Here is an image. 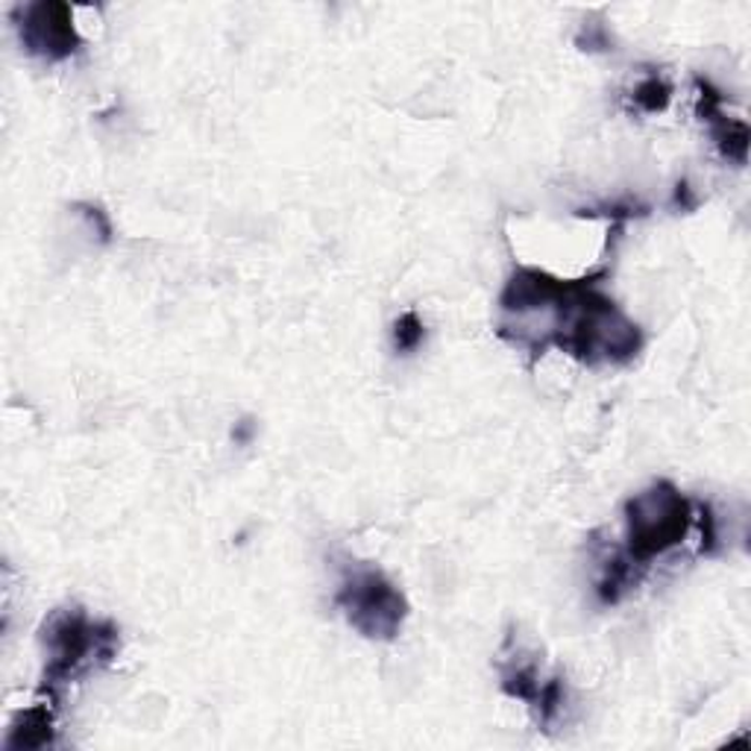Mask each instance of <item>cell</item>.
<instances>
[{
  "label": "cell",
  "mask_w": 751,
  "mask_h": 751,
  "mask_svg": "<svg viewBox=\"0 0 751 751\" xmlns=\"http://www.w3.org/2000/svg\"><path fill=\"white\" fill-rule=\"evenodd\" d=\"M41 640L48 646L41 692H48L50 699L79 673L98 663H110L118 652V632L110 623H91L82 608H62L50 613L41 628Z\"/></svg>",
  "instance_id": "obj_1"
},
{
  "label": "cell",
  "mask_w": 751,
  "mask_h": 751,
  "mask_svg": "<svg viewBox=\"0 0 751 751\" xmlns=\"http://www.w3.org/2000/svg\"><path fill=\"white\" fill-rule=\"evenodd\" d=\"M692 505L673 482H654L625 502V558L649 567L652 558L684 544L690 532Z\"/></svg>",
  "instance_id": "obj_2"
},
{
  "label": "cell",
  "mask_w": 751,
  "mask_h": 751,
  "mask_svg": "<svg viewBox=\"0 0 751 751\" xmlns=\"http://www.w3.org/2000/svg\"><path fill=\"white\" fill-rule=\"evenodd\" d=\"M335 604L367 640H394L408 616L406 596L385 573L373 567H353L341 578Z\"/></svg>",
  "instance_id": "obj_3"
},
{
  "label": "cell",
  "mask_w": 751,
  "mask_h": 751,
  "mask_svg": "<svg viewBox=\"0 0 751 751\" xmlns=\"http://www.w3.org/2000/svg\"><path fill=\"white\" fill-rule=\"evenodd\" d=\"M21 44L30 56L44 62L71 60L79 50V33L74 24V10L68 3H27L15 10Z\"/></svg>",
  "instance_id": "obj_4"
},
{
  "label": "cell",
  "mask_w": 751,
  "mask_h": 751,
  "mask_svg": "<svg viewBox=\"0 0 751 751\" xmlns=\"http://www.w3.org/2000/svg\"><path fill=\"white\" fill-rule=\"evenodd\" d=\"M696 89H699V115L702 120L711 124L713 141L725 158H731L737 165H746V156H749V129L742 120L725 118L722 112V94L713 89L708 79H696Z\"/></svg>",
  "instance_id": "obj_5"
},
{
  "label": "cell",
  "mask_w": 751,
  "mask_h": 751,
  "mask_svg": "<svg viewBox=\"0 0 751 751\" xmlns=\"http://www.w3.org/2000/svg\"><path fill=\"white\" fill-rule=\"evenodd\" d=\"M50 742H53V713L48 702H39L18 713V720L12 722L7 749H44Z\"/></svg>",
  "instance_id": "obj_6"
},
{
  "label": "cell",
  "mask_w": 751,
  "mask_h": 751,
  "mask_svg": "<svg viewBox=\"0 0 751 751\" xmlns=\"http://www.w3.org/2000/svg\"><path fill=\"white\" fill-rule=\"evenodd\" d=\"M544 690V682H540V673H537V663L534 661H520V658H511V661L502 666V692L511 696V699H520V702H529L534 708L537 696Z\"/></svg>",
  "instance_id": "obj_7"
},
{
  "label": "cell",
  "mask_w": 751,
  "mask_h": 751,
  "mask_svg": "<svg viewBox=\"0 0 751 751\" xmlns=\"http://www.w3.org/2000/svg\"><path fill=\"white\" fill-rule=\"evenodd\" d=\"M634 106L646 115H658V112H666L670 100H673V86L661 77V74H649L646 79L637 82L634 89Z\"/></svg>",
  "instance_id": "obj_8"
},
{
  "label": "cell",
  "mask_w": 751,
  "mask_h": 751,
  "mask_svg": "<svg viewBox=\"0 0 751 751\" xmlns=\"http://www.w3.org/2000/svg\"><path fill=\"white\" fill-rule=\"evenodd\" d=\"M391 341H394L396 353H403V356L415 353L417 346L425 341V327L423 320H420V315H417V311H406V315L396 317Z\"/></svg>",
  "instance_id": "obj_9"
},
{
  "label": "cell",
  "mask_w": 751,
  "mask_h": 751,
  "mask_svg": "<svg viewBox=\"0 0 751 751\" xmlns=\"http://www.w3.org/2000/svg\"><path fill=\"white\" fill-rule=\"evenodd\" d=\"M77 208H79V215L89 220V227L98 232L100 241H110L112 224H110V218H106V212H103L100 206H94V203H77Z\"/></svg>",
  "instance_id": "obj_10"
},
{
  "label": "cell",
  "mask_w": 751,
  "mask_h": 751,
  "mask_svg": "<svg viewBox=\"0 0 751 751\" xmlns=\"http://www.w3.org/2000/svg\"><path fill=\"white\" fill-rule=\"evenodd\" d=\"M699 517H702V552L713 555L720 546V534H716V517H713L711 505H699Z\"/></svg>",
  "instance_id": "obj_11"
},
{
  "label": "cell",
  "mask_w": 751,
  "mask_h": 751,
  "mask_svg": "<svg viewBox=\"0 0 751 751\" xmlns=\"http://www.w3.org/2000/svg\"><path fill=\"white\" fill-rule=\"evenodd\" d=\"M584 36H587V48L584 50H608L611 48V39H608V33H604L602 24H587L578 39H584Z\"/></svg>",
  "instance_id": "obj_12"
},
{
  "label": "cell",
  "mask_w": 751,
  "mask_h": 751,
  "mask_svg": "<svg viewBox=\"0 0 751 751\" xmlns=\"http://www.w3.org/2000/svg\"><path fill=\"white\" fill-rule=\"evenodd\" d=\"M675 206H682V208L696 206V200H692L690 186H687V182H678V186H675Z\"/></svg>",
  "instance_id": "obj_13"
}]
</instances>
